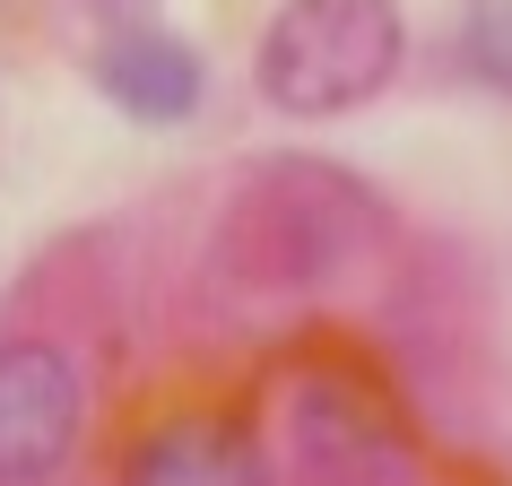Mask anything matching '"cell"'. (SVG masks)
Returning a JSON list of instances; mask_svg holds the SVG:
<instances>
[{"label":"cell","mask_w":512,"mask_h":486,"mask_svg":"<svg viewBox=\"0 0 512 486\" xmlns=\"http://www.w3.org/2000/svg\"><path fill=\"white\" fill-rule=\"evenodd\" d=\"M408 53L400 0H287L261 35V96L278 113H348Z\"/></svg>","instance_id":"6da1fadb"},{"label":"cell","mask_w":512,"mask_h":486,"mask_svg":"<svg viewBox=\"0 0 512 486\" xmlns=\"http://www.w3.org/2000/svg\"><path fill=\"white\" fill-rule=\"evenodd\" d=\"M79 443V365L53 339H0V486L53 478Z\"/></svg>","instance_id":"7a4b0ae2"},{"label":"cell","mask_w":512,"mask_h":486,"mask_svg":"<svg viewBox=\"0 0 512 486\" xmlns=\"http://www.w3.org/2000/svg\"><path fill=\"white\" fill-rule=\"evenodd\" d=\"M96 87H105L131 122H183V113L200 105L209 70H200V53H191L183 35H165V27H122V35H105V44H96Z\"/></svg>","instance_id":"3957f363"},{"label":"cell","mask_w":512,"mask_h":486,"mask_svg":"<svg viewBox=\"0 0 512 486\" xmlns=\"http://www.w3.org/2000/svg\"><path fill=\"white\" fill-rule=\"evenodd\" d=\"M122 486H261V452L226 417H174L131 452Z\"/></svg>","instance_id":"277c9868"},{"label":"cell","mask_w":512,"mask_h":486,"mask_svg":"<svg viewBox=\"0 0 512 486\" xmlns=\"http://www.w3.org/2000/svg\"><path fill=\"white\" fill-rule=\"evenodd\" d=\"M296 434L313 443L322 469H339V478H374V460L391 452V434L374 426V408L356 400V391H339V382H322V391L296 408Z\"/></svg>","instance_id":"5b68a950"}]
</instances>
